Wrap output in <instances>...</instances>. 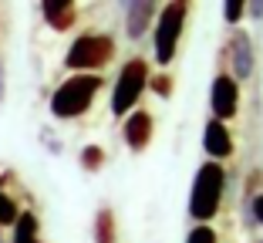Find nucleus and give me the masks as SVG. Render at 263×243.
<instances>
[{
	"instance_id": "nucleus-1",
	"label": "nucleus",
	"mask_w": 263,
	"mask_h": 243,
	"mask_svg": "<svg viewBox=\"0 0 263 243\" xmlns=\"http://www.w3.org/2000/svg\"><path fill=\"white\" fill-rule=\"evenodd\" d=\"M226 199V165L223 162H199L189 186V220L193 223H213L219 206Z\"/></svg>"
},
{
	"instance_id": "nucleus-2",
	"label": "nucleus",
	"mask_w": 263,
	"mask_h": 243,
	"mask_svg": "<svg viewBox=\"0 0 263 243\" xmlns=\"http://www.w3.org/2000/svg\"><path fill=\"white\" fill-rule=\"evenodd\" d=\"M101 88H105V78H101V74H68V78L51 91L47 108H51V115H54L58 122H74V118L91 111V105H95Z\"/></svg>"
},
{
	"instance_id": "nucleus-3",
	"label": "nucleus",
	"mask_w": 263,
	"mask_h": 243,
	"mask_svg": "<svg viewBox=\"0 0 263 243\" xmlns=\"http://www.w3.org/2000/svg\"><path fill=\"white\" fill-rule=\"evenodd\" d=\"M111 61H115V38L105 31L78 34L64 54V68L71 74H101V68H108Z\"/></svg>"
},
{
	"instance_id": "nucleus-4",
	"label": "nucleus",
	"mask_w": 263,
	"mask_h": 243,
	"mask_svg": "<svg viewBox=\"0 0 263 243\" xmlns=\"http://www.w3.org/2000/svg\"><path fill=\"white\" fill-rule=\"evenodd\" d=\"M186 21H189V7L182 4H162L159 17L152 24V61L159 68H169L179 54V44H182V34H186Z\"/></svg>"
},
{
	"instance_id": "nucleus-5",
	"label": "nucleus",
	"mask_w": 263,
	"mask_h": 243,
	"mask_svg": "<svg viewBox=\"0 0 263 243\" xmlns=\"http://www.w3.org/2000/svg\"><path fill=\"white\" fill-rule=\"evenodd\" d=\"M148 78H152V71H148L145 58H128L118 71L115 85H111V115L125 118L128 111L139 108L142 95L148 91Z\"/></svg>"
},
{
	"instance_id": "nucleus-6",
	"label": "nucleus",
	"mask_w": 263,
	"mask_h": 243,
	"mask_svg": "<svg viewBox=\"0 0 263 243\" xmlns=\"http://www.w3.org/2000/svg\"><path fill=\"white\" fill-rule=\"evenodd\" d=\"M223 54H226V64H230V74L233 81H250L256 71V44L250 38V31L243 27H233L226 34V44H223Z\"/></svg>"
},
{
	"instance_id": "nucleus-7",
	"label": "nucleus",
	"mask_w": 263,
	"mask_h": 243,
	"mask_svg": "<svg viewBox=\"0 0 263 243\" xmlns=\"http://www.w3.org/2000/svg\"><path fill=\"white\" fill-rule=\"evenodd\" d=\"M240 102H243L240 81H233L226 71H216V78L209 85V111H213V118L230 125L233 118L240 115Z\"/></svg>"
},
{
	"instance_id": "nucleus-8",
	"label": "nucleus",
	"mask_w": 263,
	"mask_h": 243,
	"mask_svg": "<svg viewBox=\"0 0 263 243\" xmlns=\"http://www.w3.org/2000/svg\"><path fill=\"white\" fill-rule=\"evenodd\" d=\"M152 139H155V118L148 108H135L122 118V142L128 152H135V156L145 152L152 145Z\"/></svg>"
},
{
	"instance_id": "nucleus-9",
	"label": "nucleus",
	"mask_w": 263,
	"mask_h": 243,
	"mask_svg": "<svg viewBox=\"0 0 263 243\" xmlns=\"http://www.w3.org/2000/svg\"><path fill=\"white\" fill-rule=\"evenodd\" d=\"M202 152H206L213 162H223V159L236 156V142H233V132H230L226 122L209 118L206 125H202Z\"/></svg>"
},
{
	"instance_id": "nucleus-10",
	"label": "nucleus",
	"mask_w": 263,
	"mask_h": 243,
	"mask_svg": "<svg viewBox=\"0 0 263 243\" xmlns=\"http://www.w3.org/2000/svg\"><path fill=\"white\" fill-rule=\"evenodd\" d=\"M122 14H125V38L142 41L159 17V0H128V7Z\"/></svg>"
},
{
	"instance_id": "nucleus-11",
	"label": "nucleus",
	"mask_w": 263,
	"mask_h": 243,
	"mask_svg": "<svg viewBox=\"0 0 263 243\" xmlns=\"http://www.w3.org/2000/svg\"><path fill=\"white\" fill-rule=\"evenodd\" d=\"M41 17L51 31H68L78 21V0H41Z\"/></svg>"
},
{
	"instance_id": "nucleus-12",
	"label": "nucleus",
	"mask_w": 263,
	"mask_h": 243,
	"mask_svg": "<svg viewBox=\"0 0 263 243\" xmlns=\"http://www.w3.org/2000/svg\"><path fill=\"white\" fill-rule=\"evenodd\" d=\"M91 236H95V243H118V223H115V210L111 206H98L95 210Z\"/></svg>"
},
{
	"instance_id": "nucleus-13",
	"label": "nucleus",
	"mask_w": 263,
	"mask_h": 243,
	"mask_svg": "<svg viewBox=\"0 0 263 243\" xmlns=\"http://www.w3.org/2000/svg\"><path fill=\"white\" fill-rule=\"evenodd\" d=\"M10 243H41V220L34 210H21L14 220V240Z\"/></svg>"
},
{
	"instance_id": "nucleus-14",
	"label": "nucleus",
	"mask_w": 263,
	"mask_h": 243,
	"mask_svg": "<svg viewBox=\"0 0 263 243\" xmlns=\"http://www.w3.org/2000/svg\"><path fill=\"white\" fill-rule=\"evenodd\" d=\"M78 162H81V169H85V173H101V169H105V162H108V152L101 149V145H85V149H81V156H78Z\"/></svg>"
},
{
	"instance_id": "nucleus-15",
	"label": "nucleus",
	"mask_w": 263,
	"mask_h": 243,
	"mask_svg": "<svg viewBox=\"0 0 263 243\" xmlns=\"http://www.w3.org/2000/svg\"><path fill=\"white\" fill-rule=\"evenodd\" d=\"M148 91L155 95V98H162V102H169L172 95H176V81L165 74V71H159V74H152L148 78Z\"/></svg>"
},
{
	"instance_id": "nucleus-16",
	"label": "nucleus",
	"mask_w": 263,
	"mask_h": 243,
	"mask_svg": "<svg viewBox=\"0 0 263 243\" xmlns=\"http://www.w3.org/2000/svg\"><path fill=\"white\" fill-rule=\"evenodd\" d=\"M17 216H21V206H17V199L10 196V193H4V189H0V230H4V227H14Z\"/></svg>"
},
{
	"instance_id": "nucleus-17",
	"label": "nucleus",
	"mask_w": 263,
	"mask_h": 243,
	"mask_svg": "<svg viewBox=\"0 0 263 243\" xmlns=\"http://www.w3.org/2000/svg\"><path fill=\"white\" fill-rule=\"evenodd\" d=\"M243 17H247V0H223V21H226V27H240Z\"/></svg>"
},
{
	"instance_id": "nucleus-18",
	"label": "nucleus",
	"mask_w": 263,
	"mask_h": 243,
	"mask_svg": "<svg viewBox=\"0 0 263 243\" xmlns=\"http://www.w3.org/2000/svg\"><path fill=\"white\" fill-rule=\"evenodd\" d=\"M186 243H219V233L213 230V223H196V227L189 230Z\"/></svg>"
},
{
	"instance_id": "nucleus-19",
	"label": "nucleus",
	"mask_w": 263,
	"mask_h": 243,
	"mask_svg": "<svg viewBox=\"0 0 263 243\" xmlns=\"http://www.w3.org/2000/svg\"><path fill=\"white\" fill-rule=\"evenodd\" d=\"M247 206H250V216L263 227V193H253V182L247 186Z\"/></svg>"
},
{
	"instance_id": "nucleus-20",
	"label": "nucleus",
	"mask_w": 263,
	"mask_h": 243,
	"mask_svg": "<svg viewBox=\"0 0 263 243\" xmlns=\"http://www.w3.org/2000/svg\"><path fill=\"white\" fill-rule=\"evenodd\" d=\"M247 17L256 24H263V0H247Z\"/></svg>"
},
{
	"instance_id": "nucleus-21",
	"label": "nucleus",
	"mask_w": 263,
	"mask_h": 243,
	"mask_svg": "<svg viewBox=\"0 0 263 243\" xmlns=\"http://www.w3.org/2000/svg\"><path fill=\"white\" fill-rule=\"evenodd\" d=\"M4 98H7V64L0 58V105H4Z\"/></svg>"
},
{
	"instance_id": "nucleus-22",
	"label": "nucleus",
	"mask_w": 263,
	"mask_h": 243,
	"mask_svg": "<svg viewBox=\"0 0 263 243\" xmlns=\"http://www.w3.org/2000/svg\"><path fill=\"white\" fill-rule=\"evenodd\" d=\"M41 139H44V145H47V149H51V152H54V156H58V152H61V142H58V139H51V132H47V128H44V132H41Z\"/></svg>"
},
{
	"instance_id": "nucleus-23",
	"label": "nucleus",
	"mask_w": 263,
	"mask_h": 243,
	"mask_svg": "<svg viewBox=\"0 0 263 243\" xmlns=\"http://www.w3.org/2000/svg\"><path fill=\"white\" fill-rule=\"evenodd\" d=\"M172 4H182V7H189V0H172Z\"/></svg>"
},
{
	"instance_id": "nucleus-24",
	"label": "nucleus",
	"mask_w": 263,
	"mask_h": 243,
	"mask_svg": "<svg viewBox=\"0 0 263 243\" xmlns=\"http://www.w3.org/2000/svg\"><path fill=\"white\" fill-rule=\"evenodd\" d=\"M118 7H122V10H125V7H128V0H118Z\"/></svg>"
},
{
	"instance_id": "nucleus-25",
	"label": "nucleus",
	"mask_w": 263,
	"mask_h": 243,
	"mask_svg": "<svg viewBox=\"0 0 263 243\" xmlns=\"http://www.w3.org/2000/svg\"><path fill=\"white\" fill-rule=\"evenodd\" d=\"M0 243H7V240H4V233H0Z\"/></svg>"
},
{
	"instance_id": "nucleus-26",
	"label": "nucleus",
	"mask_w": 263,
	"mask_h": 243,
	"mask_svg": "<svg viewBox=\"0 0 263 243\" xmlns=\"http://www.w3.org/2000/svg\"><path fill=\"white\" fill-rule=\"evenodd\" d=\"M256 243H263V240H256Z\"/></svg>"
}]
</instances>
